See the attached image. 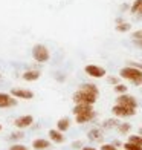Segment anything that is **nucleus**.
<instances>
[{"mask_svg":"<svg viewBox=\"0 0 142 150\" xmlns=\"http://www.w3.org/2000/svg\"><path fill=\"white\" fill-rule=\"evenodd\" d=\"M99 95L98 87L92 84V83H86V84H81L79 89L73 93V103L75 104H93L96 101Z\"/></svg>","mask_w":142,"mask_h":150,"instance_id":"1","label":"nucleus"},{"mask_svg":"<svg viewBox=\"0 0 142 150\" xmlns=\"http://www.w3.org/2000/svg\"><path fill=\"white\" fill-rule=\"evenodd\" d=\"M119 75L122 78L131 81L134 86L142 84V69H138V67H133V66H127V67H122V69H121Z\"/></svg>","mask_w":142,"mask_h":150,"instance_id":"2","label":"nucleus"},{"mask_svg":"<svg viewBox=\"0 0 142 150\" xmlns=\"http://www.w3.org/2000/svg\"><path fill=\"white\" fill-rule=\"evenodd\" d=\"M32 57L35 58V61H38V63H46V61L49 60V51H47V47L43 46V45H35L32 49Z\"/></svg>","mask_w":142,"mask_h":150,"instance_id":"3","label":"nucleus"},{"mask_svg":"<svg viewBox=\"0 0 142 150\" xmlns=\"http://www.w3.org/2000/svg\"><path fill=\"white\" fill-rule=\"evenodd\" d=\"M116 104L125 106V107H131V109H136V107H138V101H136V98H134V97H131V95L121 93L119 97L116 98Z\"/></svg>","mask_w":142,"mask_h":150,"instance_id":"4","label":"nucleus"},{"mask_svg":"<svg viewBox=\"0 0 142 150\" xmlns=\"http://www.w3.org/2000/svg\"><path fill=\"white\" fill-rule=\"evenodd\" d=\"M84 71L87 75H90V77L93 78H103L105 77V69L104 67H101V66H96V64H87L84 67Z\"/></svg>","mask_w":142,"mask_h":150,"instance_id":"5","label":"nucleus"},{"mask_svg":"<svg viewBox=\"0 0 142 150\" xmlns=\"http://www.w3.org/2000/svg\"><path fill=\"white\" fill-rule=\"evenodd\" d=\"M112 112L116 115V117H133L136 113V109H131V107H125V106H113Z\"/></svg>","mask_w":142,"mask_h":150,"instance_id":"6","label":"nucleus"},{"mask_svg":"<svg viewBox=\"0 0 142 150\" xmlns=\"http://www.w3.org/2000/svg\"><path fill=\"white\" fill-rule=\"evenodd\" d=\"M17 104V100L14 97H11L9 93H3L0 92V109L3 107H12Z\"/></svg>","mask_w":142,"mask_h":150,"instance_id":"7","label":"nucleus"},{"mask_svg":"<svg viewBox=\"0 0 142 150\" xmlns=\"http://www.w3.org/2000/svg\"><path fill=\"white\" fill-rule=\"evenodd\" d=\"M11 95L14 98H23V100H31L34 97V93L28 89H12Z\"/></svg>","mask_w":142,"mask_h":150,"instance_id":"8","label":"nucleus"},{"mask_svg":"<svg viewBox=\"0 0 142 150\" xmlns=\"http://www.w3.org/2000/svg\"><path fill=\"white\" fill-rule=\"evenodd\" d=\"M32 122H34V118L31 115H25V117H20V118L15 120V126L18 129H26V127H29Z\"/></svg>","mask_w":142,"mask_h":150,"instance_id":"9","label":"nucleus"},{"mask_svg":"<svg viewBox=\"0 0 142 150\" xmlns=\"http://www.w3.org/2000/svg\"><path fill=\"white\" fill-rule=\"evenodd\" d=\"M93 118H95V112H93V110L75 115V120H77L78 124H84V122H89V121H92Z\"/></svg>","mask_w":142,"mask_h":150,"instance_id":"10","label":"nucleus"},{"mask_svg":"<svg viewBox=\"0 0 142 150\" xmlns=\"http://www.w3.org/2000/svg\"><path fill=\"white\" fill-rule=\"evenodd\" d=\"M32 146L35 150H44V149H49L51 147V142L47 139H34Z\"/></svg>","mask_w":142,"mask_h":150,"instance_id":"11","label":"nucleus"},{"mask_svg":"<svg viewBox=\"0 0 142 150\" xmlns=\"http://www.w3.org/2000/svg\"><path fill=\"white\" fill-rule=\"evenodd\" d=\"M49 138L53 141V142H63L64 141V135H63V132H60L58 129L57 130H49Z\"/></svg>","mask_w":142,"mask_h":150,"instance_id":"12","label":"nucleus"},{"mask_svg":"<svg viewBox=\"0 0 142 150\" xmlns=\"http://www.w3.org/2000/svg\"><path fill=\"white\" fill-rule=\"evenodd\" d=\"M40 74L38 71H26V72H23V80H26V81H35V80H38L40 78Z\"/></svg>","mask_w":142,"mask_h":150,"instance_id":"13","label":"nucleus"},{"mask_svg":"<svg viewBox=\"0 0 142 150\" xmlns=\"http://www.w3.org/2000/svg\"><path fill=\"white\" fill-rule=\"evenodd\" d=\"M93 110L92 104H77L73 107V115H78V113H84V112H90Z\"/></svg>","mask_w":142,"mask_h":150,"instance_id":"14","label":"nucleus"},{"mask_svg":"<svg viewBox=\"0 0 142 150\" xmlns=\"http://www.w3.org/2000/svg\"><path fill=\"white\" fill-rule=\"evenodd\" d=\"M69 126H70V121L67 120V118H61L58 122H57V129L60 132H66L67 129H69Z\"/></svg>","mask_w":142,"mask_h":150,"instance_id":"15","label":"nucleus"},{"mask_svg":"<svg viewBox=\"0 0 142 150\" xmlns=\"http://www.w3.org/2000/svg\"><path fill=\"white\" fill-rule=\"evenodd\" d=\"M89 138H90V139H96V141L103 139L101 130H98V129H93V130H90V132H89Z\"/></svg>","mask_w":142,"mask_h":150,"instance_id":"16","label":"nucleus"},{"mask_svg":"<svg viewBox=\"0 0 142 150\" xmlns=\"http://www.w3.org/2000/svg\"><path fill=\"white\" fill-rule=\"evenodd\" d=\"M130 29H131V25L130 23H122V22H121L116 26V31L118 32H127V31H130Z\"/></svg>","mask_w":142,"mask_h":150,"instance_id":"17","label":"nucleus"},{"mask_svg":"<svg viewBox=\"0 0 142 150\" xmlns=\"http://www.w3.org/2000/svg\"><path fill=\"white\" fill-rule=\"evenodd\" d=\"M124 150H142V146H138V144H134V142L127 141L124 144Z\"/></svg>","mask_w":142,"mask_h":150,"instance_id":"18","label":"nucleus"},{"mask_svg":"<svg viewBox=\"0 0 142 150\" xmlns=\"http://www.w3.org/2000/svg\"><path fill=\"white\" fill-rule=\"evenodd\" d=\"M128 141L134 142V144H138V146H142V136H139V135H130Z\"/></svg>","mask_w":142,"mask_h":150,"instance_id":"19","label":"nucleus"},{"mask_svg":"<svg viewBox=\"0 0 142 150\" xmlns=\"http://www.w3.org/2000/svg\"><path fill=\"white\" fill-rule=\"evenodd\" d=\"M141 6H142V0H134L133 5H131V14H136Z\"/></svg>","mask_w":142,"mask_h":150,"instance_id":"20","label":"nucleus"},{"mask_svg":"<svg viewBox=\"0 0 142 150\" xmlns=\"http://www.w3.org/2000/svg\"><path fill=\"white\" fill-rule=\"evenodd\" d=\"M115 91H116L118 93H125L127 92V86L125 84H116V86H115Z\"/></svg>","mask_w":142,"mask_h":150,"instance_id":"21","label":"nucleus"},{"mask_svg":"<svg viewBox=\"0 0 142 150\" xmlns=\"http://www.w3.org/2000/svg\"><path fill=\"white\" fill-rule=\"evenodd\" d=\"M128 130H130V124H127V122H124V124L119 126V132L121 133H127Z\"/></svg>","mask_w":142,"mask_h":150,"instance_id":"22","label":"nucleus"},{"mask_svg":"<svg viewBox=\"0 0 142 150\" xmlns=\"http://www.w3.org/2000/svg\"><path fill=\"white\" fill-rule=\"evenodd\" d=\"M115 126H118V121L116 120H107L104 122V127H115Z\"/></svg>","mask_w":142,"mask_h":150,"instance_id":"23","label":"nucleus"},{"mask_svg":"<svg viewBox=\"0 0 142 150\" xmlns=\"http://www.w3.org/2000/svg\"><path fill=\"white\" fill-rule=\"evenodd\" d=\"M9 150H28V147H25L22 144H15V146H12Z\"/></svg>","mask_w":142,"mask_h":150,"instance_id":"24","label":"nucleus"},{"mask_svg":"<svg viewBox=\"0 0 142 150\" xmlns=\"http://www.w3.org/2000/svg\"><path fill=\"white\" fill-rule=\"evenodd\" d=\"M101 150H116V147H113L110 144H104L103 147H101Z\"/></svg>","mask_w":142,"mask_h":150,"instance_id":"25","label":"nucleus"},{"mask_svg":"<svg viewBox=\"0 0 142 150\" xmlns=\"http://www.w3.org/2000/svg\"><path fill=\"white\" fill-rule=\"evenodd\" d=\"M133 38H142V29L141 31H136V32H133Z\"/></svg>","mask_w":142,"mask_h":150,"instance_id":"26","label":"nucleus"},{"mask_svg":"<svg viewBox=\"0 0 142 150\" xmlns=\"http://www.w3.org/2000/svg\"><path fill=\"white\" fill-rule=\"evenodd\" d=\"M133 43L139 47H142V38H133Z\"/></svg>","mask_w":142,"mask_h":150,"instance_id":"27","label":"nucleus"},{"mask_svg":"<svg viewBox=\"0 0 142 150\" xmlns=\"http://www.w3.org/2000/svg\"><path fill=\"white\" fill-rule=\"evenodd\" d=\"M109 81H110L112 84H118V78H116V77H110Z\"/></svg>","mask_w":142,"mask_h":150,"instance_id":"28","label":"nucleus"},{"mask_svg":"<svg viewBox=\"0 0 142 150\" xmlns=\"http://www.w3.org/2000/svg\"><path fill=\"white\" fill-rule=\"evenodd\" d=\"M136 14H139V16H141V17H142V6H141V8H139V9H138V12H136Z\"/></svg>","mask_w":142,"mask_h":150,"instance_id":"29","label":"nucleus"},{"mask_svg":"<svg viewBox=\"0 0 142 150\" xmlns=\"http://www.w3.org/2000/svg\"><path fill=\"white\" fill-rule=\"evenodd\" d=\"M83 150H96V149H93V147H83Z\"/></svg>","mask_w":142,"mask_h":150,"instance_id":"30","label":"nucleus"},{"mask_svg":"<svg viewBox=\"0 0 142 150\" xmlns=\"http://www.w3.org/2000/svg\"><path fill=\"white\" fill-rule=\"evenodd\" d=\"M0 130H2V126H0Z\"/></svg>","mask_w":142,"mask_h":150,"instance_id":"31","label":"nucleus"}]
</instances>
